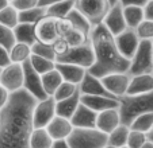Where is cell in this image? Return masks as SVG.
I'll list each match as a JSON object with an SVG mask.
<instances>
[{
	"label": "cell",
	"mask_w": 153,
	"mask_h": 148,
	"mask_svg": "<svg viewBox=\"0 0 153 148\" xmlns=\"http://www.w3.org/2000/svg\"><path fill=\"white\" fill-rule=\"evenodd\" d=\"M29 61L31 63V66L39 74H45L56 67V61L49 59V58L42 57V55H38V54H31Z\"/></svg>",
	"instance_id": "cell-31"
},
{
	"label": "cell",
	"mask_w": 153,
	"mask_h": 148,
	"mask_svg": "<svg viewBox=\"0 0 153 148\" xmlns=\"http://www.w3.org/2000/svg\"><path fill=\"white\" fill-rule=\"evenodd\" d=\"M73 124L71 121V119H67L64 116H60V114H56L52 119V121L46 125L48 132L50 133V136L54 139H62L65 137L67 139L71 135V132L73 131Z\"/></svg>",
	"instance_id": "cell-17"
},
{
	"label": "cell",
	"mask_w": 153,
	"mask_h": 148,
	"mask_svg": "<svg viewBox=\"0 0 153 148\" xmlns=\"http://www.w3.org/2000/svg\"><path fill=\"white\" fill-rule=\"evenodd\" d=\"M14 35L16 42H23L31 46L37 42V35H35V24L34 23H25L19 22L14 27Z\"/></svg>",
	"instance_id": "cell-23"
},
{
	"label": "cell",
	"mask_w": 153,
	"mask_h": 148,
	"mask_svg": "<svg viewBox=\"0 0 153 148\" xmlns=\"http://www.w3.org/2000/svg\"><path fill=\"white\" fill-rule=\"evenodd\" d=\"M58 1H62V0H38V6L42 7H49L54 3H58Z\"/></svg>",
	"instance_id": "cell-48"
},
{
	"label": "cell",
	"mask_w": 153,
	"mask_h": 148,
	"mask_svg": "<svg viewBox=\"0 0 153 148\" xmlns=\"http://www.w3.org/2000/svg\"><path fill=\"white\" fill-rule=\"evenodd\" d=\"M77 90H79V85H77V84L69 82V81H62V82H61V85L56 89L53 97L56 98V101H60V100L67 98V97H71L73 93H76Z\"/></svg>",
	"instance_id": "cell-34"
},
{
	"label": "cell",
	"mask_w": 153,
	"mask_h": 148,
	"mask_svg": "<svg viewBox=\"0 0 153 148\" xmlns=\"http://www.w3.org/2000/svg\"><path fill=\"white\" fill-rule=\"evenodd\" d=\"M48 8L42 6H35L33 8H27L23 11H19V22L25 23H37L39 19H42L46 15Z\"/></svg>",
	"instance_id": "cell-30"
},
{
	"label": "cell",
	"mask_w": 153,
	"mask_h": 148,
	"mask_svg": "<svg viewBox=\"0 0 153 148\" xmlns=\"http://www.w3.org/2000/svg\"><path fill=\"white\" fill-rule=\"evenodd\" d=\"M140 39H152L153 40V20L144 19L138 26L136 27Z\"/></svg>",
	"instance_id": "cell-38"
},
{
	"label": "cell",
	"mask_w": 153,
	"mask_h": 148,
	"mask_svg": "<svg viewBox=\"0 0 153 148\" xmlns=\"http://www.w3.org/2000/svg\"><path fill=\"white\" fill-rule=\"evenodd\" d=\"M65 39L69 42V45L72 46H80V45H84L90 40V34H87V32L81 31L79 29H73L72 31L69 32L68 35H65Z\"/></svg>",
	"instance_id": "cell-37"
},
{
	"label": "cell",
	"mask_w": 153,
	"mask_h": 148,
	"mask_svg": "<svg viewBox=\"0 0 153 148\" xmlns=\"http://www.w3.org/2000/svg\"><path fill=\"white\" fill-rule=\"evenodd\" d=\"M64 81L62 75L60 74V71L57 69L48 71V73L42 74V84H43V89L48 93V96H53L56 92V89L61 85V82Z\"/></svg>",
	"instance_id": "cell-26"
},
{
	"label": "cell",
	"mask_w": 153,
	"mask_h": 148,
	"mask_svg": "<svg viewBox=\"0 0 153 148\" xmlns=\"http://www.w3.org/2000/svg\"><path fill=\"white\" fill-rule=\"evenodd\" d=\"M31 51H33V54L42 55V57H46V58L53 59V61H56V58H57L54 48H53V45L39 42V40H37L35 43L31 45Z\"/></svg>",
	"instance_id": "cell-35"
},
{
	"label": "cell",
	"mask_w": 153,
	"mask_h": 148,
	"mask_svg": "<svg viewBox=\"0 0 153 148\" xmlns=\"http://www.w3.org/2000/svg\"><path fill=\"white\" fill-rule=\"evenodd\" d=\"M12 61H11V55H10V50L6 46L0 45V67H6Z\"/></svg>",
	"instance_id": "cell-43"
},
{
	"label": "cell",
	"mask_w": 153,
	"mask_h": 148,
	"mask_svg": "<svg viewBox=\"0 0 153 148\" xmlns=\"http://www.w3.org/2000/svg\"><path fill=\"white\" fill-rule=\"evenodd\" d=\"M67 139L71 148H103L107 147L108 133L96 127H75Z\"/></svg>",
	"instance_id": "cell-4"
},
{
	"label": "cell",
	"mask_w": 153,
	"mask_h": 148,
	"mask_svg": "<svg viewBox=\"0 0 153 148\" xmlns=\"http://www.w3.org/2000/svg\"><path fill=\"white\" fill-rule=\"evenodd\" d=\"M146 1L148 0H119V3L123 7H127V6H142L144 7L146 4Z\"/></svg>",
	"instance_id": "cell-46"
},
{
	"label": "cell",
	"mask_w": 153,
	"mask_h": 148,
	"mask_svg": "<svg viewBox=\"0 0 153 148\" xmlns=\"http://www.w3.org/2000/svg\"><path fill=\"white\" fill-rule=\"evenodd\" d=\"M29 144L31 148H52L53 137L48 132L46 127H35L30 135Z\"/></svg>",
	"instance_id": "cell-24"
},
{
	"label": "cell",
	"mask_w": 153,
	"mask_h": 148,
	"mask_svg": "<svg viewBox=\"0 0 153 148\" xmlns=\"http://www.w3.org/2000/svg\"><path fill=\"white\" fill-rule=\"evenodd\" d=\"M37 103V98L25 88L11 92L7 104L0 111V147H30Z\"/></svg>",
	"instance_id": "cell-1"
},
{
	"label": "cell",
	"mask_w": 153,
	"mask_h": 148,
	"mask_svg": "<svg viewBox=\"0 0 153 148\" xmlns=\"http://www.w3.org/2000/svg\"><path fill=\"white\" fill-rule=\"evenodd\" d=\"M23 70H25V81L23 88L27 92L33 94L37 100H43L48 97V93L43 89L42 84V74H39L34 67L31 66L30 61L23 62Z\"/></svg>",
	"instance_id": "cell-9"
},
{
	"label": "cell",
	"mask_w": 153,
	"mask_h": 148,
	"mask_svg": "<svg viewBox=\"0 0 153 148\" xmlns=\"http://www.w3.org/2000/svg\"><path fill=\"white\" fill-rule=\"evenodd\" d=\"M80 97H81V92L79 89L76 93H73L71 97H67L64 100L57 101L56 104V113L64 116L67 119H71L75 113V111L77 109L79 104H80Z\"/></svg>",
	"instance_id": "cell-22"
},
{
	"label": "cell",
	"mask_w": 153,
	"mask_h": 148,
	"mask_svg": "<svg viewBox=\"0 0 153 148\" xmlns=\"http://www.w3.org/2000/svg\"><path fill=\"white\" fill-rule=\"evenodd\" d=\"M73 29H75V26H73V23L71 22L69 18H57V31L60 37L68 35Z\"/></svg>",
	"instance_id": "cell-40"
},
{
	"label": "cell",
	"mask_w": 153,
	"mask_h": 148,
	"mask_svg": "<svg viewBox=\"0 0 153 148\" xmlns=\"http://www.w3.org/2000/svg\"><path fill=\"white\" fill-rule=\"evenodd\" d=\"M15 42H16V39H15L14 35V30L0 23V45L6 46L10 50Z\"/></svg>",
	"instance_id": "cell-39"
},
{
	"label": "cell",
	"mask_w": 153,
	"mask_h": 148,
	"mask_svg": "<svg viewBox=\"0 0 153 148\" xmlns=\"http://www.w3.org/2000/svg\"><path fill=\"white\" fill-rule=\"evenodd\" d=\"M33 51L31 46L23 42H15L12 47L10 48V55H11V61L16 63H23L30 59Z\"/></svg>",
	"instance_id": "cell-27"
},
{
	"label": "cell",
	"mask_w": 153,
	"mask_h": 148,
	"mask_svg": "<svg viewBox=\"0 0 153 148\" xmlns=\"http://www.w3.org/2000/svg\"><path fill=\"white\" fill-rule=\"evenodd\" d=\"M148 140V135L145 132L130 128L129 137H127V147L130 148H142L144 143Z\"/></svg>",
	"instance_id": "cell-36"
},
{
	"label": "cell",
	"mask_w": 153,
	"mask_h": 148,
	"mask_svg": "<svg viewBox=\"0 0 153 148\" xmlns=\"http://www.w3.org/2000/svg\"><path fill=\"white\" fill-rule=\"evenodd\" d=\"M121 122L130 127L137 116L146 112H153V90L140 94H123L119 97Z\"/></svg>",
	"instance_id": "cell-3"
},
{
	"label": "cell",
	"mask_w": 153,
	"mask_h": 148,
	"mask_svg": "<svg viewBox=\"0 0 153 148\" xmlns=\"http://www.w3.org/2000/svg\"><path fill=\"white\" fill-rule=\"evenodd\" d=\"M56 98L48 96L43 100H38L34 108V128L35 127H46L52 119L56 116Z\"/></svg>",
	"instance_id": "cell-10"
},
{
	"label": "cell",
	"mask_w": 153,
	"mask_h": 148,
	"mask_svg": "<svg viewBox=\"0 0 153 148\" xmlns=\"http://www.w3.org/2000/svg\"><path fill=\"white\" fill-rule=\"evenodd\" d=\"M123 15L127 26L130 29H136L140 23L145 19L144 7L142 6H127L123 7Z\"/></svg>",
	"instance_id": "cell-28"
},
{
	"label": "cell",
	"mask_w": 153,
	"mask_h": 148,
	"mask_svg": "<svg viewBox=\"0 0 153 148\" xmlns=\"http://www.w3.org/2000/svg\"><path fill=\"white\" fill-rule=\"evenodd\" d=\"M35 35L39 42L53 45L54 40L60 37L57 31V18L45 15L42 19L38 20L35 23Z\"/></svg>",
	"instance_id": "cell-11"
},
{
	"label": "cell",
	"mask_w": 153,
	"mask_h": 148,
	"mask_svg": "<svg viewBox=\"0 0 153 148\" xmlns=\"http://www.w3.org/2000/svg\"><path fill=\"white\" fill-rule=\"evenodd\" d=\"M71 47H72V46H71L69 42L65 39V37H58L57 39L54 40V43H53V48H54L57 58L62 57L65 53H68V50H69ZM57 58H56V59H57Z\"/></svg>",
	"instance_id": "cell-41"
},
{
	"label": "cell",
	"mask_w": 153,
	"mask_h": 148,
	"mask_svg": "<svg viewBox=\"0 0 153 148\" xmlns=\"http://www.w3.org/2000/svg\"><path fill=\"white\" fill-rule=\"evenodd\" d=\"M130 128L148 133L153 128V112H146V113H142L140 116H137L131 121Z\"/></svg>",
	"instance_id": "cell-32"
},
{
	"label": "cell",
	"mask_w": 153,
	"mask_h": 148,
	"mask_svg": "<svg viewBox=\"0 0 153 148\" xmlns=\"http://www.w3.org/2000/svg\"><path fill=\"white\" fill-rule=\"evenodd\" d=\"M110 8L108 0H76V10L90 20L92 26L103 22Z\"/></svg>",
	"instance_id": "cell-6"
},
{
	"label": "cell",
	"mask_w": 153,
	"mask_h": 148,
	"mask_svg": "<svg viewBox=\"0 0 153 148\" xmlns=\"http://www.w3.org/2000/svg\"><path fill=\"white\" fill-rule=\"evenodd\" d=\"M11 4L18 10V11H23L27 8L38 6V0H12Z\"/></svg>",
	"instance_id": "cell-42"
},
{
	"label": "cell",
	"mask_w": 153,
	"mask_h": 148,
	"mask_svg": "<svg viewBox=\"0 0 153 148\" xmlns=\"http://www.w3.org/2000/svg\"><path fill=\"white\" fill-rule=\"evenodd\" d=\"M119 124H121V114H119L118 108H110L98 113L96 128H99L100 131L106 132V133H110Z\"/></svg>",
	"instance_id": "cell-19"
},
{
	"label": "cell",
	"mask_w": 153,
	"mask_h": 148,
	"mask_svg": "<svg viewBox=\"0 0 153 148\" xmlns=\"http://www.w3.org/2000/svg\"><path fill=\"white\" fill-rule=\"evenodd\" d=\"M90 39L95 53V62L88 69L90 73L102 78L110 73L129 71L130 59L121 54L115 37L104 26L103 22L92 26Z\"/></svg>",
	"instance_id": "cell-2"
},
{
	"label": "cell",
	"mask_w": 153,
	"mask_h": 148,
	"mask_svg": "<svg viewBox=\"0 0 153 148\" xmlns=\"http://www.w3.org/2000/svg\"><path fill=\"white\" fill-rule=\"evenodd\" d=\"M146 135H148V139H149V140H150V141H152V143H153V128H152V129H150V131H149V132H148V133H146Z\"/></svg>",
	"instance_id": "cell-50"
},
{
	"label": "cell",
	"mask_w": 153,
	"mask_h": 148,
	"mask_svg": "<svg viewBox=\"0 0 153 148\" xmlns=\"http://www.w3.org/2000/svg\"><path fill=\"white\" fill-rule=\"evenodd\" d=\"M25 81V70L23 63L11 62L3 67L1 74H0V85H3L10 92H15L23 88Z\"/></svg>",
	"instance_id": "cell-8"
},
{
	"label": "cell",
	"mask_w": 153,
	"mask_h": 148,
	"mask_svg": "<svg viewBox=\"0 0 153 148\" xmlns=\"http://www.w3.org/2000/svg\"><path fill=\"white\" fill-rule=\"evenodd\" d=\"M108 1H110V4L111 6H114V4H117L119 1V0H108Z\"/></svg>",
	"instance_id": "cell-51"
},
{
	"label": "cell",
	"mask_w": 153,
	"mask_h": 148,
	"mask_svg": "<svg viewBox=\"0 0 153 148\" xmlns=\"http://www.w3.org/2000/svg\"><path fill=\"white\" fill-rule=\"evenodd\" d=\"M56 62H71L80 65L85 69H90L95 62V53L91 45V39L84 45L71 47L68 53H65L62 57H58Z\"/></svg>",
	"instance_id": "cell-7"
},
{
	"label": "cell",
	"mask_w": 153,
	"mask_h": 148,
	"mask_svg": "<svg viewBox=\"0 0 153 148\" xmlns=\"http://www.w3.org/2000/svg\"><path fill=\"white\" fill-rule=\"evenodd\" d=\"M75 7L76 0H62V1H58V3H54L52 6L46 7V15H50V16L54 18H65Z\"/></svg>",
	"instance_id": "cell-29"
},
{
	"label": "cell",
	"mask_w": 153,
	"mask_h": 148,
	"mask_svg": "<svg viewBox=\"0 0 153 148\" xmlns=\"http://www.w3.org/2000/svg\"><path fill=\"white\" fill-rule=\"evenodd\" d=\"M80 101L98 113L102 111H106V109L119 106V98L102 96V94H81Z\"/></svg>",
	"instance_id": "cell-16"
},
{
	"label": "cell",
	"mask_w": 153,
	"mask_h": 148,
	"mask_svg": "<svg viewBox=\"0 0 153 148\" xmlns=\"http://www.w3.org/2000/svg\"><path fill=\"white\" fill-rule=\"evenodd\" d=\"M10 94H11V92H10L8 89H6L3 85H0V111H1L3 106L7 104V101H8V98H10Z\"/></svg>",
	"instance_id": "cell-44"
},
{
	"label": "cell",
	"mask_w": 153,
	"mask_h": 148,
	"mask_svg": "<svg viewBox=\"0 0 153 148\" xmlns=\"http://www.w3.org/2000/svg\"><path fill=\"white\" fill-rule=\"evenodd\" d=\"M1 70H3V67H0V74H1Z\"/></svg>",
	"instance_id": "cell-52"
},
{
	"label": "cell",
	"mask_w": 153,
	"mask_h": 148,
	"mask_svg": "<svg viewBox=\"0 0 153 148\" xmlns=\"http://www.w3.org/2000/svg\"><path fill=\"white\" fill-rule=\"evenodd\" d=\"M153 90V73L134 74L130 78L129 89L126 94H140Z\"/></svg>",
	"instance_id": "cell-21"
},
{
	"label": "cell",
	"mask_w": 153,
	"mask_h": 148,
	"mask_svg": "<svg viewBox=\"0 0 153 148\" xmlns=\"http://www.w3.org/2000/svg\"><path fill=\"white\" fill-rule=\"evenodd\" d=\"M103 23H104V26L110 30V32L114 37L119 35L121 32H123L129 27L126 23V19H125V15H123V6L119 1L117 4H114V6H111V8L108 10L107 15L104 16Z\"/></svg>",
	"instance_id": "cell-13"
},
{
	"label": "cell",
	"mask_w": 153,
	"mask_h": 148,
	"mask_svg": "<svg viewBox=\"0 0 153 148\" xmlns=\"http://www.w3.org/2000/svg\"><path fill=\"white\" fill-rule=\"evenodd\" d=\"M130 127L126 124H119L117 128L108 133V143L107 147H127V137H129Z\"/></svg>",
	"instance_id": "cell-25"
},
{
	"label": "cell",
	"mask_w": 153,
	"mask_h": 148,
	"mask_svg": "<svg viewBox=\"0 0 153 148\" xmlns=\"http://www.w3.org/2000/svg\"><path fill=\"white\" fill-rule=\"evenodd\" d=\"M56 69L60 71L64 81H69V82L77 84V85L81 82L85 71L88 70L83 66L71 62H56Z\"/></svg>",
	"instance_id": "cell-20"
},
{
	"label": "cell",
	"mask_w": 153,
	"mask_h": 148,
	"mask_svg": "<svg viewBox=\"0 0 153 148\" xmlns=\"http://www.w3.org/2000/svg\"><path fill=\"white\" fill-rule=\"evenodd\" d=\"M144 15L145 19L153 20V0H148L146 4L144 6Z\"/></svg>",
	"instance_id": "cell-45"
},
{
	"label": "cell",
	"mask_w": 153,
	"mask_h": 148,
	"mask_svg": "<svg viewBox=\"0 0 153 148\" xmlns=\"http://www.w3.org/2000/svg\"><path fill=\"white\" fill-rule=\"evenodd\" d=\"M73 127H96L98 121V112L91 109L80 101L77 109L75 111L73 116L71 117Z\"/></svg>",
	"instance_id": "cell-18"
},
{
	"label": "cell",
	"mask_w": 153,
	"mask_h": 148,
	"mask_svg": "<svg viewBox=\"0 0 153 148\" xmlns=\"http://www.w3.org/2000/svg\"><path fill=\"white\" fill-rule=\"evenodd\" d=\"M79 89H80L81 94H102V96H108V97L118 98V97H115L114 94H111L110 92L107 90L104 84L102 82V78L94 75L88 70L85 71L81 82L79 84Z\"/></svg>",
	"instance_id": "cell-15"
},
{
	"label": "cell",
	"mask_w": 153,
	"mask_h": 148,
	"mask_svg": "<svg viewBox=\"0 0 153 148\" xmlns=\"http://www.w3.org/2000/svg\"><path fill=\"white\" fill-rule=\"evenodd\" d=\"M115 42H117V46H118L121 54L123 55V57H126L127 59H131L134 53H136L137 48H138V45H140V42H141V39H140L136 29L127 27L123 32L117 35Z\"/></svg>",
	"instance_id": "cell-12"
},
{
	"label": "cell",
	"mask_w": 153,
	"mask_h": 148,
	"mask_svg": "<svg viewBox=\"0 0 153 148\" xmlns=\"http://www.w3.org/2000/svg\"><path fill=\"white\" fill-rule=\"evenodd\" d=\"M130 75L127 71L123 73H110L102 77V82L104 84V86L107 88V90L110 92L111 94H114L115 97H121L123 94L127 93L129 89V84H130Z\"/></svg>",
	"instance_id": "cell-14"
},
{
	"label": "cell",
	"mask_w": 153,
	"mask_h": 148,
	"mask_svg": "<svg viewBox=\"0 0 153 148\" xmlns=\"http://www.w3.org/2000/svg\"><path fill=\"white\" fill-rule=\"evenodd\" d=\"M10 4H11L10 0H0V11H1L3 8H6V7H8Z\"/></svg>",
	"instance_id": "cell-49"
},
{
	"label": "cell",
	"mask_w": 153,
	"mask_h": 148,
	"mask_svg": "<svg viewBox=\"0 0 153 148\" xmlns=\"http://www.w3.org/2000/svg\"><path fill=\"white\" fill-rule=\"evenodd\" d=\"M52 148H71V147H69V143H68V139L62 137V139H54L53 140Z\"/></svg>",
	"instance_id": "cell-47"
},
{
	"label": "cell",
	"mask_w": 153,
	"mask_h": 148,
	"mask_svg": "<svg viewBox=\"0 0 153 148\" xmlns=\"http://www.w3.org/2000/svg\"><path fill=\"white\" fill-rule=\"evenodd\" d=\"M0 23L10 29H14L19 23V11L12 4H10L8 7L0 11Z\"/></svg>",
	"instance_id": "cell-33"
},
{
	"label": "cell",
	"mask_w": 153,
	"mask_h": 148,
	"mask_svg": "<svg viewBox=\"0 0 153 148\" xmlns=\"http://www.w3.org/2000/svg\"><path fill=\"white\" fill-rule=\"evenodd\" d=\"M10 1H12V0H10Z\"/></svg>",
	"instance_id": "cell-53"
},
{
	"label": "cell",
	"mask_w": 153,
	"mask_h": 148,
	"mask_svg": "<svg viewBox=\"0 0 153 148\" xmlns=\"http://www.w3.org/2000/svg\"><path fill=\"white\" fill-rule=\"evenodd\" d=\"M130 75L142 73H153V40L141 39L137 51L130 59Z\"/></svg>",
	"instance_id": "cell-5"
}]
</instances>
